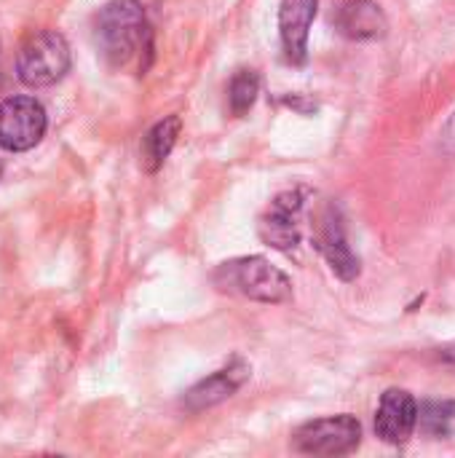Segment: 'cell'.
<instances>
[{
  "mask_svg": "<svg viewBox=\"0 0 455 458\" xmlns=\"http://www.w3.org/2000/svg\"><path fill=\"white\" fill-rule=\"evenodd\" d=\"M316 247L319 252L327 258L330 268L343 279V282H351L359 276V258L351 252L349 242H346V231H343V223L335 212H327L324 220H322V231L316 236Z\"/></svg>",
  "mask_w": 455,
  "mask_h": 458,
  "instance_id": "obj_11",
  "label": "cell"
},
{
  "mask_svg": "<svg viewBox=\"0 0 455 458\" xmlns=\"http://www.w3.org/2000/svg\"><path fill=\"white\" fill-rule=\"evenodd\" d=\"M300 209H303V196L298 191L276 196L271 209L257 223L260 239L276 250L295 247L300 242Z\"/></svg>",
  "mask_w": 455,
  "mask_h": 458,
  "instance_id": "obj_7",
  "label": "cell"
},
{
  "mask_svg": "<svg viewBox=\"0 0 455 458\" xmlns=\"http://www.w3.org/2000/svg\"><path fill=\"white\" fill-rule=\"evenodd\" d=\"M48 118L35 97H8L0 102V148L24 153L46 134Z\"/></svg>",
  "mask_w": 455,
  "mask_h": 458,
  "instance_id": "obj_5",
  "label": "cell"
},
{
  "mask_svg": "<svg viewBox=\"0 0 455 458\" xmlns=\"http://www.w3.org/2000/svg\"><path fill=\"white\" fill-rule=\"evenodd\" d=\"M70 70V46L54 30L32 32L16 54V75L29 89H46Z\"/></svg>",
  "mask_w": 455,
  "mask_h": 458,
  "instance_id": "obj_3",
  "label": "cell"
},
{
  "mask_svg": "<svg viewBox=\"0 0 455 458\" xmlns=\"http://www.w3.org/2000/svg\"><path fill=\"white\" fill-rule=\"evenodd\" d=\"M249 378V368L244 362H233L225 370L212 373L209 378L198 381L182 400L185 411L190 413H201L206 408H215L220 403H225L228 397H233L239 392V386Z\"/></svg>",
  "mask_w": 455,
  "mask_h": 458,
  "instance_id": "obj_10",
  "label": "cell"
},
{
  "mask_svg": "<svg viewBox=\"0 0 455 458\" xmlns=\"http://www.w3.org/2000/svg\"><path fill=\"white\" fill-rule=\"evenodd\" d=\"M359 443H362V424L349 413L308 421L292 437L295 451L308 456H346Z\"/></svg>",
  "mask_w": 455,
  "mask_h": 458,
  "instance_id": "obj_4",
  "label": "cell"
},
{
  "mask_svg": "<svg viewBox=\"0 0 455 458\" xmlns=\"http://www.w3.org/2000/svg\"><path fill=\"white\" fill-rule=\"evenodd\" d=\"M180 129H182V121L180 115H169L164 121H158L142 140V164L147 172H158L161 164L169 158L172 148L177 145V137H180Z\"/></svg>",
  "mask_w": 455,
  "mask_h": 458,
  "instance_id": "obj_12",
  "label": "cell"
},
{
  "mask_svg": "<svg viewBox=\"0 0 455 458\" xmlns=\"http://www.w3.org/2000/svg\"><path fill=\"white\" fill-rule=\"evenodd\" d=\"M0 172H3V169H0Z\"/></svg>",
  "mask_w": 455,
  "mask_h": 458,
  "instance_id": "obj_16",
  "label": "cell"
},
{
  "mask_svg": "<svg viewBox=\"0 0 455 458\" xmlns=\"http://www.w3.org/2000/svg\"><path fill=\"white\" fill-rule=\"evenodd\" d=\"M319 0H282L279 35L287 62L303 64L308 59V30L314 24Z\"/></svg>",
  "mask_w": 455,
  "mask_h": 458,
  "instance_id": "obj_8",
  "label": "cell"
},
{
  "mask_svg": "<svg viewBox=\"0 0 455 458\" xmlns=\"http://www.w3.org/2000/svg\"><path fill=\"white\" fill-rule=\"evenodd\" d=\"M455 419V403H424L418 408V427L429 437H448Z\"/></svg>",
  "mask_w": 455,
  "mask_h": 458,
  "instance_id": "obj_14",
  "label": "cell"
},
{
  "mask_svg": "<svg viewBox=\"0 0 455 458\" xmlns=\"http://www.w3.org/2000/svg\"><path fill=\"white\" fill-rule=\"evenodd\" d=\"M260 94V78L255 70H239L228 86V105L233 115H247Z\"/></svg>",
  "mask_w": 455,
  "mask_h": 458,
  "instance_id": "obj_13",
  "label": "cell"
},
{
  "mask_svg": "<svg viewBox=\"0 0 455 458\" xmlns=\"http://www.w3.org/2000/svg\"><path fill=\"white\" fill-rule=\"evenodd\" d=\"M335 27L349 40H378L389 32V19L373 0H346L335 13Z\"/></svg>",
  "mask_w": 455,
  "mask_h": 458,
  "instance_id": "obj_9",
  "label": "cell"
},
{
  "mask_svg": "<svg viewBox=\"0 0 455 458\" xmlns=\"http://www.w3.org/2000/svg\"><path fill=\"white\" fill-rule=\"evenodd\" d=\"M94 40L102 56L123 67L142 51H150V27L139 0H110L94 21Z\"/></svg>",
  "mask_w": 455,
  "mask_h": 458,
  "instance_id": "obj_1",
  "label": "cell"
},
{
  "mask_svg": "<svg viewBox=\"0 0 455 458\" xmlns=\"http://www.w3.org/2000/svg\"><path fill=\"white\" fill-rule=\"evenodd\" d=\"M418 427V403L405 389H389L375 413V435L389 445H402Z\"/></svg>",
  "mask_w": 455,
  "mask_h": 458,
  "instance_id": "obj_6",
  "label": "cell"
},
{
  "mask_svg": "<svg viewBox=\"0 0 455 458\" xmlns=\"http://www.w3.org/2000/svg\"><path fill=\"white\" fill-rule=\"evenodd\" d=\"M215 282L223 290L239 293L257 303H287L292 298V282L287 274L260 255L223 263L215 274Z\"/></svg>",
  "mask_w": 455,
  "mask_h": 458,
  "instance_id": "obj_2",
  "label": "cell"
},
{
  "mask_svg": "<svg viewBox=\"0 0 455 458\" xmlns=\"http://www.w3.org/2000/svg\"><path fill=\"white\" fill-rule=\"evenodd\" d=\"M442 360H445V362H451V365H455V344L442 352Z\"/></svg>",
  "mask_w": 455,
  "mask_h": 458,
  "instance_id": "obj_15",
  "label": "cell"
}]
</instances>
